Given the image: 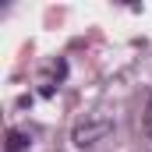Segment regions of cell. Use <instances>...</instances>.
<instances>
[{
    "label": "cell",
    "instance_id": "obj_1",
    "mask_svg": "<svg viewBox=\"0 0 152 152\" xmlns=\"http://www.w3.org/2000/svg\"><path fill=\"white\" fill-rule=\"evenodd\" d=\"M110 134H113V120H110V117H85V120L75 124L71 142H75L78 149H92V145L106 142Z\"/></svg>",
    "mask_w": 152,
    "mask_h": 152
},
{
    "label": "cell",
    "instance_id": "obj_2",
    "mask_svg": "<svg viewBox=\"0 0 152 152\" xmlns=\"http://www.w3.org/2000/svg\"><path fill=\"white\" fill-rule=\"evenodd\" d=\"M32 149V134L21 131V127H7L4 134V152H28Z\"/></svg>",
    "mask_w": 152,
    "mask_h": 152
},
{
    "label": "cell",
    "instance_id": "obj_3",
    "mask_svg": "<svg viewBox=\"0 0 152 152\" xmlns=\"http://www.w3.org/2000/svg\"><path fill=\"white\" fill-rule=\"evenodd\" d=\"M50 78H53V85H60L67 78V60H53L50 64Z\"/></svg>",
    "mask_w": 152,
    "mask_h": 152
},
{
    "label": "cell",
    "instance_id": "obj_4",
    "mask_svg": "<svg viewBox=\"0 0 152 152\" xmlns=\"http://www.w3.org/2000/svg\"><path fill=\"white\" fill-rule=\"evenodd\" d=\"M145 134L152 138V99H149V106H145Z\"/></svg>",
    "mask_w": 152,
    "mask_h": 152
}]
</instances>
